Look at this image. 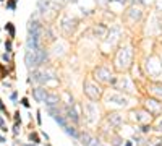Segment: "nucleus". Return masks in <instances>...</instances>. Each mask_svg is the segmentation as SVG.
Listing matches in <instances>:
<instances>
[{"mask_svg":"<svg viewBox=\"0 0 162 146\" xmlns=\"http://www.w3.org/2000/svg\"><path fill=\"white\" fill-rule=\"evenodd\" d=\"M20 125H21L20 122H16V123L13 125V135H15V136H18V135H20Z\"/></svg>","mask_w":162,"mask_h":146,"instance_id":"nucleus-24","label":"nucleus"},{"mask_svg":"<svg viewBox=\"0 0 162 146\" xmlns=\"http://www.w3.org/2000/svg\"><path fill=\"white\" fill-rule=\"evenodd\" d=\"M152 93H154L157 97H160V99H162V86H154V89H152Z\"/></svg>","mask_w":162,"mask_h":146,"instance_id":"nucleus-22","label":"nucleus"},{"mask_svg":"<svg viewBox=\"0 0 162 146\" xmlns=\"http://www.w3.org/2000/svg\"><path fill=\"white\" fill-rule=\"evenodd\" d=\"M5 29L8 31V34H10V37H15V26H13V23H7Z\"/></svg>","mask_w":162,"mask_h":146,"instance_id":"nucleus-20","label":"nucleus"},{"mask_svg":"<svg viewBox=\"0 0 162 146\" xmlns=\"http://www.w3.org/2000/svg\"><path fill=\"white\" fill-rule=\"evenodd\" d=\"M118 81H120V86L123 88V91H127V93L133 91V83H131V80H130L128 76H122Z\"/></svg>","mask_w":162,"mask_h":146,"instance_id":"nucleus-14","label":"nucleus"},{"mask_svg":"<svg viewBox=\"0 0 162 146\" xmlns=\"http://www.w3.org/2000/svg\"><path fill=\"white\" fill-rule=\"evenodd\" d=\"M2 60H3V62H10V60H12V55H10V52L3 54V55H2Z\"/></svg>","mask_w":162,"mask_h":146,"instance_id":"nucleus-26","label":"nucleus"},{"mask_svg":"<svg viewBox=\"0 0 162 146\" xmlns=\"http://www.w3.org/2000/svg\"><path fill=\"white\" fill-rule=\"evenodd\" d=\"M104 33H106V28H104V26H99V29L96 28V34H97V36H102Z\"/></svg>","mask_w":162,"mask_h":146,"instance_id":"nucleus-27","label":"nucleus"},{"mask_svg":"<svg viewBox=\"0 0 162 146\" xmlns=\"http://www.w3.org/2000/svg\"><path fill=\"white\" fill-rule=\"evenodd\" d=\"M5 141H7V140L3 138V136H2V135H0V143H5Z\"/></svg>","mask_w":162,"mask_h":146,"instance_id":"nucleus-35","label":"nucleus"},{"mask_svg":"<svg viewBox=\"0 0 162 146\" xmlns=\"http://www.w3.org/2000/svg\"><path fill=\"white\" fill-rule=\"evenodd\" d=\"M24 62H26V67H28V68L36 67V54H34L33 51H26V54H24Z\"/></svg>","mask_w":162,"mask_h":146,"instance_id":"nucleus-12","label":"nucleus"},{"mask_svg":"<svg viewBox=\"0 0 162 146\" xmlns=\"http://www.w3.org/2000/svg\"><path fill=\"white\" fill-rule=\"evenodd\" d=\"M0 110H2V112H5V114L8 115V112H7V105L2 102V99H0Z\"/></svg>","mask_w":162,"mask_h":146,"instance_id":"nucleus-30","label":"nucleus"},{"mask_svg":"<svg viewBox=\"0 0 162 146\" xmlns=\"http://www.w3.org/2000/svg\"><path fill=\"white\" fill-rule=\"evenodd\" d=\"M84 94H86L91 101H96V99L101 97V88L96 83L86 80V81H84Z\"/></svg>","mask_w":162,"mask_h":146,"instance_id":"nucleus-3","label":"nucleus"},{"mask_svg":"<svg viewBox=\"0 0 162 146\" xmlns=\"http://www.w3.org/2000/svg\"><path fill=\"white\" fill-rule=\"evenodd\" d=\"M125 146H133V143H131V141H127V143H125Z\"/></svg>","mask_w":162,"mask_h":146,"instance_id":"nucleus-36","label":"nucleus"},{"mask_svg":"<svg viewBox=\"0 0 162 146\" xmlns=\"http://www.w3.org/2000/svg\"><path fill=\"white\" fill-rule=\"evenodd\" d=\"M54 120H55L57 123H59V125L62 127V128H65V127L68 125V123H66V119H65V115H62V114H59V115H55V117H54Z\"/></svg>","mask_w":162,"mask_h":146,"instance_id":"nucleus-17","label":"nucleus"},{"mask_svg":"<svg viewBox=\"0 0 162 146\" xmlns=\"http://www.w3.org/2000/svg\"><path fill=\"white\" fill-rule=\"evenodd\" d=\"M146 105H148V112L152 114V115H157V114L162 110V102H160V101H156V99H149Z\"/></svg>","mask_w":162,"mask_h":146,"instance_id":"nucleus-9","label":"nucleus"},{"mask_svg":"<svg viewBox=\"0 0 162 146\" xmlns=\"http://www.w3.org/2000/svg\"><path fill=\"white\" fill-rule=\"evenodd\" d=\"M10 99H12V101H16V93H12V94H10Z\"/></svg>","mask_w":162,"mask_h":146,"instance_id":"nucleus-33","label":"nucleus"},{"mask_svg":"<svg viewBox=\"0 0 162 146\" xmlns=\"http://www.w3.org/2000/svg\"><path fill=\"white\" fill-rule=\"evenodd\" d=\"M0 130H2V132H8V127H7V123H5L2 115H0Z\"/></svg>","mask_w":162,"mask_h":146,"instance_id":"nucleus-23","label":"nucleus"},{"mask_svg":"<svg viewBox=\"0 0 162 146\" xmlns=\"http://www.w3.org/2000/svg\"><path fill=\"white\" fill-rule=\"evenodd\" d=\"M122 120H123V117H122L120 114H109V122H110L112 125L118 127V125L122 123Z\"/></svg>","mask_w":162,"mask_h":146,"instance_id":"nucleus-15","label":"nucleus"},{"mask_svg":"<svg viewBox=\"0 0 162 146\" xmlns=\"http://www.w3.org/2000/svg\"><path fill=\"white\" fill-rule=\"evenodd\" d=\"M7 7L10 8V10H15V7H16V2H15V0H8V2H7Z\"/></svg>","mask_w":162,"mask_h":146,"instance_id":"nucleus-25","label":"nucleus"},{"mask_svg":"<svg viewBox=\"0 0 162 146\" xmlns=\"http://www.w3.org/2000/svg\"><path fill=\"white\" fill-rule=\"evenodd\" d=\"M65 119L66 120H70V122H73V123H78L80 122V114H78V110L75 109V105H66L65 107Z\"/></svg>","mask_w":162,"mask_h":146,"instance_id":"nucleus-7","label":"nucleus"},{"mask_svg":"<svg viewBox=\"0 0 162 146\" xmlns=\"http://www.w3.org/2000/svg\"><path fill=\"white\" fill-rule=\"evenodd\" d=\"M29 140L34 143V144H37V143H41V138H39V135H37L36 132H31L29 133Z\"/></svg>","mask_w":162,"mask_h":146,"instance_id":"nucleus-19","label":"nucleus"},{"mask_svg":"<svg viewBox=\"0 0 162 146\" xmlns=\"http://www.w3.org/2000/svg\"><path fill=\"white\" fill-rule=\"evenodd\" d=\"M131 60H133V51L130 47H123L118 51L117 54V58H115V63L118 68H128L131 65Z\"/></svg>","mask_w":162,"mask_h":146,"instance_id":"nucleus-1","label":"nucleus"},{"mask_svg":"<svg viewBox=\"0 0 162 146\" xmlns=\"http://www.w3.org/2000/svg\"><path fill=\"white\" fill-rule=\"evenodd\" d=\"M59 101H60V97L57 96V94H47V97H45V101H44V104L47 105V107H55V105H59Z\"/></svg>","mask_w":162,"mask_h":146,"instance_id":"nucleus-13","label":"nucleus"},{"mask_svg":"<svg viewBox=\"0 0 162 146\" xmlns=\"http://www.w3.org/2000/svg\"><path fill=\"white\" fill-rule=\"evenodd\" d=\"M106 102L109 105H113V107H127L128 105V99L123 94H118V93H110L106 96Z\"/></svg>","mask_w":162,"mask_h":146,"instance_id":"nucleus-2","label":"nucleus"},{"mask_svg":"<svg viewBox=\"0 0 162 146\" xmlns=\"http://www.w3.org/2000/svg\"><path fill=\"white\" fill-rule=\"evenodd\" d=\"M47 7H49V0H39V12L41 13H45Z\"/></svg>","mask_w":162,"mask_h":146,"instance_id":"nucleus-18","label":"nucleus"},{"mask_svg":"<svg viewBox=\"0 0 162 146\" xmlns=\"http://www.w3.org/2000/svg\"><path fill=\"white\" fill-rule=\"evenodd\" d=\"M63 132H65L66 135L73 136V138H80V133H78V130H76L75 127H70V125H66L65 128H63Z\"/></svg>","mask_w":162,"mask_h":146,"instance_id":"nucleus-16","label":"nucleus"},{"mask_svg":"<svg viewBox=\"0 0 162 146\" xmlns=\"http://www.w3.org/2000/svg\"><path fill=\"white\" fill-rule=\"evenodd\" d=\"M34 54H36V67H41V65H44V62L47 60V51L45 49H37V51H34Z\"/></svg>","mask_w":162,"mask_h":146,"instance_id":"nucleus-11","label":"nucleus"},{"mask_svg":"<svg viewBox=\"0 0 162 146\" xmlns=\"http://www.w3.org/2000/svg\"><path fill=\"white\" fill-rule=\"evenodd\" d=\"M94 78H96L97 81H101V83H109V80L112 78V73H110V68L109 67H104V65H101V67H97L96 68V72H94Z\"/></svg>","mask_w":162,"mask_h":146,"instance_id":"nucleus-4","label":"nucleus"},{"mask_svg":"<svg viewBox=\"0 0 162 146\" xmlns=\"http://www.w3.org/2000/svg\"><path fill=\"white\" fill-rule=\"evenodd\" d=\"M5 49H7V52H12V41H10V39L5 42Z\"/></svg>","mask_w":162,"mask_h":146,"instance_id":"nucleus-28","label":"nucleus"},{"mask_svg":"<svg viewBox=\"0 0 162 146\" xmlns=\"http://www.w3.org/2000/svg\"><path fill=\"white\" fill-rule=\"evenodd\" d=\"M149 130H151V125H143V127H141V132H143V133H148Z\"/></svg>","mask_w":162,"mask_h":146,"instance_id":"nucleus-29","label":"nucleus"},{"mask_svg":"<svg viewBox=\"0 0 162 146\" xmlns=\"http://www.w3.org/2000/svg\"><path fill=\"white\" fill-rule=\"evenodd\" d=\"M47 94H49V91H47L45 88H42V86L34 88V89H33V97H34V101H36V102H39V104H42V102L45 101Z\"/></svg>","mask_w":162,"mask_h":146,"instance_id":"nucleus-8","label":"nucleus"},{"mask_svg":"<svg viewBox=\"0 0 162 146\" xmlns=\"http://www.w3.org/2000/svg\"><path fill=\"white\" fill-rule=\"evenodd\" d=\"M157 130H159V132H162V120L157 123Z\"/></svg>","mask_w":162,"mask_h":146,"instance_id":"nucleus-34","label":"nucleus"},{"mask_svg":"<svg viewBox=\"0 0 162 146\" xmlns=\"http://www.w3.org/2000/svg\"><path fill=\"white\" fill-rule=\"evenodd\" d=\"M130 12H131V13H130V16H131L133 19H135V18H136V19H139V18H141V12H139V10H135V8H131Z\"/></svg>","mask_w":162,"mask_h":146,"instance_id":"nucleus-21","label":"nucleus"},{"mask_svg":"<svg viewBox=\"0 0 162 146\" xmlns=\"http://www.w3.org/2000/svg\"><path fill=\"white\" fill-rule=\"evenodd\" d=\"M148 72L152 75V76H159L160 72H162V63H159V60L156 57H151L148 60Z\"/></svg>","mask_w":162,"mask_h":146,"instance_id":"nucleus-5","label":"nucleus"},{"mask_svg":"<svg viewBox=\"0 0 162 146\" xmlns=\"http://www.w3.org/2000/svg\"><path fill=\"white\" fill-rule=\"evenodd\" d=\"M20 115H21L20 112H15V117H13V119H15V122H20V123H21V117H20Z\"/></svg>","mask_w":162,"mask_h":146,"instance_id":"nucleus-31","label":"nucleus"},{"mask_svg":"<svg viewBox=\"0 0 162 146\" xmlns=\"http://www.w3.org/2000/svg\"><path fill=\"white\" fill-rule=\"evenodd\" d=\"M84 112L88 114V120L92 123L96 122L97 119V114H99V109H97V104L96 102H88L86 105H84Z\"/></svg>","mask_w":162,"mask_h":146,"instance_id":"nucleus-6","label":"nucleus"},{"mask_svg":"<svg viewBox=\"0 0 162 146\" xmlns=\"http://www.w3.org/2000/svg\"><path fill=\"white\" fill-rule=\"evenodd\" d=\"M21 104H23L24 107H29V105H31V104H29V101H28L26 97H23V99H21Z\"/></svg>","mask_w":162,"mask_h":146,"instance_id":"nucleus-32","label":"nucleus"},{"mask_svg":"<svg viewBox=\"0 0 162 146\" xmlns=\"http://www.w3.org/2000/svg\"><path fill=\"white\" fill-rule=\"evenodd\" d=\"M70 2H78V0H70Z\"/></svg>","mask_w":162,"mask_h":146,"instance_id":"nucleus-37","label":"nucleus"},{"mask_svg":"<svg viewBox=\"0 0 162 146\" xmlns=\"http://www.w3.org/2000/svg\"><path fill=\"white\" fill-rule=\"evenodd\" d=\"M120 34H122V28H120V26H113V28L110 29L109 36H107V42H110V44L117 42L118 37H120Z\"/></svg>","mask_w":162,"mask_h":146,"instance_id":"nucleus-10","label":"nucleus"}]
</instances>
